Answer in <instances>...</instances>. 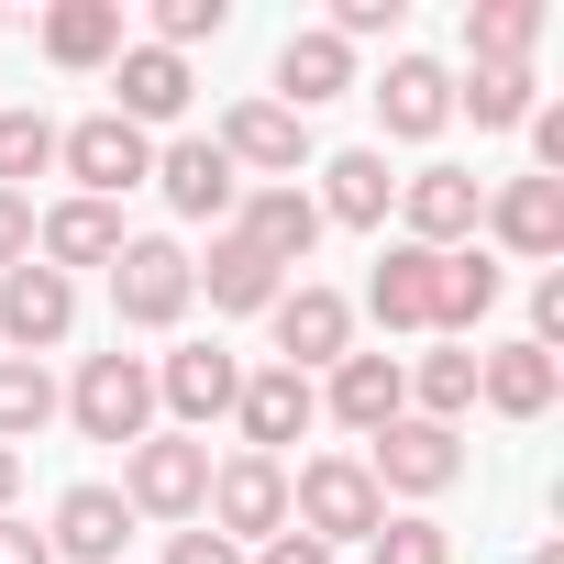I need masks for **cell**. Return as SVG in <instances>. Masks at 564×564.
Segmentation results:
<instances>
[{
    "label": "cell",
    "instance_id": "cb8c5ba5",
    "mask_svg": "<svg viewBox=\"0 0 564 564\" xmlns=\"http://www.w3.org/2000/svg\"><path fill=\"white\" fill-rule=\"evenodd\" d=\"M34 254L67 276V265H111L122 254V210L111 199H56L45 221H34Z\"/></svg>",
    "mask_w": 564,
    "mask_h": 564
},
{
    "label": "cell",
    "instance_id": "484cf974",
    "mask_svg": "<svg viewBox=\"0 0 564 564\" xmlns=\"http://www.w3.org/2000/svg\"><path fill=\"white\" fill-rule=\"evenodd\" d=\"M188 289H210V311H276L289 276H276L243 232H210V265H188Z\"/></svg>",
    "mask_w": 564,
    "mask_h": 564
},
{
    "label": "cell",
    "instance_id": "4316f807",
    "mask_svg": "<svg viewBox=\"0 0 564 564\" xmlns=\"http://www.w3.org/2000/svg\"><path fill=\"white\" fill-rule=\"evenodd\" d=\"M45 56L56 67H111L122 56V0H56L45 12Z\"/></svg>",
    "mask_w": 564,
    "mask_h": 564
},
{
    "label": "cell",
    "instance_id": "603a6c76",
    "mask_svg": "<svg viewBox=\"0 0 564 564\" xmlns=\"http://www.w3.org/2000/svg\"><path fill=\"white\" fill-rule=\"evenodd\" d=\"M388 199H399L388 155H377V144H344V155L322 166V199H311V210H322V221H355V232H377V221H388Z\"/></svg>",
    "mask_w": 564,
    "mask_h": 564
},
{
    "label": "cell",
    "instance_id": "8d00e7d4",
    "mask_svg": "<svg viewBox=\"0 0 564 564\" xmlns=\"http://www.w3.org/2000/svg\"><path fill=\"white\" fill-rule=\"evenodd\" d=\"M34 254V199H12V188H0V276H12Z\"/></svg>",
    "mask_w": 564,
    "mask_h": 564
},
{
    "label": "cell",
    "instance_id": "8992f818",
    "mask_svg": "<svg viewBox=\"0 0 564 564\" xmlns=\"http://www.w3.org/2000/svg\"><path fill=\"white\" fill-rule=\"evenodd\" d=\"M199 520L243 553V542H276L289 531V465H265V454H232V465H210V498H199Z\"/></svg>",
    "mask_w": 564,
    "mask_h": 564
},
{
    "label": "cell",
    "instance_id": "4dcf8cb0",
    "mask_svg": "<svg viewBox=\"0 0 564 564\" xmlns=\"http://www.w3.org/2000/svg\"><path fill=\"white\" fill-rule=\"evenodd\" d=\"M45 421H56V377H45L34 355H0V443L23 454V443H34Z\"/></svg>",
    "mask_w": 564,
    "mask_h": 564
},
{
    "label": "cell",
    "instance_id": "1f68e13d",
    "mask_svg": "<svg viewBox=\"0 0 564 564\" xmlns=\"http://www.w3.org/2000/svg\"><path fill=\"white\" fill-rule=\"evenodd\" d=\"M410 399H421V421H443V432H454V421L476 410V355H465V344L421 355V366H410Z\"/></svg>",
    "mask_w": 564,
    "mask_h": 564
},
{
    "label": "cell",
    "instance_id": "d6a6232c",
    "mask_svg": "<svg viewBox=\"0 0 564 564\" xmlns=\"http://www.w3.org/2000/svg\"><path fill=\"white\" fill-rule=\"evenodd\" d=\"M45 166H56V122H45V111H0V188L23 199Z\"/></svg>",
    "mask_w": 564,
    "mask_h": 564
},
{
    "label": "cell",
    "instance_id": "6da1fadb",
    "mask_svg": "<svg viewBox=\"0 0 564 564\" xmlns=\"http://www.w3.org/2000/svg\"><path fill=\"white\" fill-rule=\"evenodd\" d=\"M289 520H300L322 553H344V542H366V531L388 520V498H377L366 454H311V465L289 476Z\"/></svg>",
    "mask_w": 564,
    "mask_h": 564
},
{
    "label": "cell",
    "instance_id": "4fadbf2b",
    "mask_svg": "<svg viewBox=\"0 0 564 564\" xmlns=\"http://www.w3.org/2000/svg\"><path fill=\"white\" fill-rule=\"evenodd\" d=\"M155 188H166L177 221H232V199H243V177H232V155H221L210 133H177V144L155 155Z\"/></svg>",
    "mask_w": 564,
    "mask_h": 564
},
{
    "label": "cell",
    "instance_id": "836d02e7",
    "mask_svg": "<svg viewBox=\"0 0 564 564\" xmlns=\"http://www.w3.org/2000/svg\"><path fill=\"white\" fill-rule=\"evenodd\" d=\"M366 564H454V531L421 520V509H410V520H377V531H366Z\"/></svg>",
    "mask_w": 564,
    "mask_h": 564
},
{
    "label": "cell",
    "instance_id": "74e56055",
    "mask_svg": "<svg viewBox=\"0 0 564 564\" xmlns=\"http://www.w3.org/2000/svg\"><path fill=\"white\" fill-rule=\"evenodd\" d=\"M531 344H542V355L564 344V265H553V276H542V289H531Z\"/></svg>",
    "mask_w": 564,
    "mask_h": 564
},
{
    "label": "cell",
    "instance_id": "5b68a950",
    "mask_svg": "<svg viewBox=\"0 0 564 564\" xmlns=\"http://www.w3.org/2000/svg\"><path fill=\"white\" fill-rule=\"evenodd\" d=\"M366 476H377V498H443L454 476H465V443L443 432V421H421V410H399L377 443H366Z\"/></svg>",
    "mask_w": 564,
    "mask_h": 564
},
{
    "label": "cell",
    "instance_id": "d4e9b609",
    "mask_svg": "<svg viewBox=\"0 0 564 564\" xmlns=\"http://www.w3.org/2000/svg\"><path fill=\"white\" fill-rule=\"evenodd\" d=\"M122 531H133L122 487H67V498H56V531H45V553H78V564H122Z\"/></svg>",
    "mask_w": 564,
    "mask_h": 564
},
{
    "label": "cell",
    "instance_id": "d590c367",
    "mask_svg": "<svg viewBox=\"0 0 564 564\" xmlns=\"http://www.w3.org/2000/svg\"><path fill=\"white\" fill-rule=\"evenodd\" d=\"M322 34H344V45H366V34H399V0H344V12H333Z\"/></svg>",
    "mask_w": 564,
    "mask_h": 564
},
{
    "label": "cell",
    "instance_id": "e575fe53",
    "mask_svg": "<svg viewBox=\"0 0 564 564\" xmlns=\"http://www.w3.org/2000/svg\"><path fill=\"white\" fill-rule=\"evenodd\" d=\"M221 23H232V0H155V45H166V56H188V45L221 34Z\"/></svg>",
    "mask_w": 564,
    "mask_h": 564
},
{
    "label": "cell",
    "instance_id": "ffe728a7",
    "mask_svg": "<svg viewBox=\"0 0 564 564\" xmlns=\"http://www.w3.org/2000/svg\"><path fill=\"white\" fill-rule=\"evenodd\" d=\"M322 410H333L344 432H366V443H377V432L410 410V377H399V355H344V366H333V388H322Z\"/></svg>",
    "mask_w": 564,
    "mask_h": 564
},
{
    "label": "cell",
    "instance_id": "f1b7e54d",
    "mask_svg": "<svg viewBox=\"0 0 564 564\" xmlns=\"http://www.w3.org/2000/svg\"><path fill=\"white\" fill-rule=\"evenodd\" d=\"M487 311H498V254L454 243V254H443V300H432V333H476Z\"/></svg>",
    "mask_w": 564,
    "mask_h": 564
},
{
    "label": "cell",
    "instance_id": "44dd1931",
    "mask_svg": "<svg viewBox=\"0 0 564 564\" xmlns=\"http://www.w3.org/2000/svg\"><path fill=\"white\" fill-rule=\"evenodd\" d=\"M432 300H443V254L388 243V254H377V276H366V311H377L388 333H432Z\"/></svg>",
    "mask_w": 564,
    "mask_h": 564
},
{
    "label": "cell",
    "instance_id": "9a60e30c",
    "mask_svg": "<svg viewBox=\"0 0 564 564\" xmlns=\"http://www.w3.org/2000/svg\"><path fill=\"white\" fill-rule=\"evenodd\" d=\"M344 89H355V45H344V34H322V23H311V34L276 45V89H265L276 111H300V122H311V111H322V100H344Z\"/></svg>",
    "mask_w": 564,
    "mask_h": 564
},
{
    "label": "cell",
    "instance_id": "7a4b0ae2",
    "mask_svg": "<svg viewBox=\"0 0 564 564\" xmlns=\"http://www.w3.org/2000/svg\"><path fill=\"white\" fill-rule=\"evenodd\" d=\"M56 410H67L89 443H122V454H133V443L155 432V366L111 344V355H89V366H78V388H67Z\"/></svg>",
    "mask_w": 564,
    "mask_h": 564
},
{
    "label": "cell",
    "instance_id": "e0dca14e",
    "mask_svg": "<svg viewBox=\"0 0 564 564\" xmlns=\"http://www.w3.org/2000/svg\"><path fill=\"white\" fill-rule=\"evenodd\" d=\"M366 100H377V122H388L399 144H432V133L454 122V78H443L432 56H388V78H377Z\"/></svg>",
    "mask_w": 564,
    "mask_h": 564
},
{
    "label": "cell",
    "instance_id": "277c9868",
    "mask_svg": "<svg viewBox=\"0 0 564 564\" xmlns=\"http://www.w3.org/2000/svg\"><path fill=\"white\" fill-rule=\"evenodd\" d=\"M188 300H199V289H188V243H166V232H122V254H111V311H122L133 333H166Z\"/></svg>",
    "mask_w": 564,
    "mask_h": 564
},
{
    "label": "cell",
    "instance_id": "52a82bcc",
    "mask_svg": "<svg viewBox=\"0 0 564 564\" xmlns=\"http://www.w3.org/2000/svg\"><path fill=\"white\" fill-rule=\"evenodd\" d=\"M56 166L78 177V199H122V188H144V177H155V144H144L122 111H89V122H67V133H56Z\"/></svg>",
    "mask_w": 564,
    "mask_h": 564
},
{
    "label": "cell",
    "instance_id": "ab89813d",
    "mask_svg": "<svg viewBox=\"0 0 564 564\" xmlns=\"http://www.w3.org/2000/svg\"><path fill=\"white\" fill-rule=\"evenodd\" d=\"M166 564H243V553H232L221 531H177V542H166Z\"/></svg>",
    "mask_w": 564,
    "mask_h": 564
},
{
    "label": "cell",
    "instance_id": "b9f144b4",
    "mask_svg": "<svg viewBox=\"0 0 564 564\" xmlns=\"http://www.w3.org/2000/svg\"><path fill=\"white\" fill-rule=\"evenodd\" d=\"M12 487H23V454H12V443H0V509H12Z\"/></svg>",
    "mask_w": 564,
    "mask_h": 564
},
{
    "label": "cell",
    "instance_id": "f35d334b",
    "mask_svg": "<svg viewBox=\"0 0 564 564\" xmlns=\"http://www.w3.org/2000/svg\"><path fill=\"white\" fill-rule=\"evenodd\" d=\"M0 564H56V553H45V531H34V520L0 509Z\"/></svg>",
    "mask_w": 564,
    "mask_h": 564
},
{
    "label": "cell",
    "instance_id": "7402d4cb",
    "mask_svg": "<svg viewBox=\"0 0 564 564\" xmlns=\"http://www.w3.org/2000/svg\"><path fill=\"white\" fill-rule=\"evenodd\" d=\"M553 388H564V366H553L542 344H498V355H476V399H487L498 421H542Z\"/></svg>",
    "mask_w": 564,
    "mask_h": 564
},
{
    "label": "cell",
    "instance_id": "3957f363",
    "mask_svg": "<svg viewBox=\"0 0 564 564\" xmlns=\"http://www.w3.org/2000/svg\"><path fill=\"white\" fill-rule=\"evenodd\" d=\"M199 498H210V443L144 432V443L122 454V509H133V520H199Z\"/></svg>",
    "mask_w": 564,
    "mask_h": 564
},
{
    "label": "cell",
    "instance_id": "2e32d148",
    "mask_svg": "<svg viewBox=\"0 0 564 564\" xmlns=\"http://www.w3.org/2000/svg\"><path fill=\"white\" fill-rule=\"evenodd\" d=\"M111 111H122L133 133L177 122V111H188V56H166V45H122V56H111Z\"/></svg>",
    "mask_w": 564,
    "mask_h": 564
},
{
    "label": "cell",
    "instance_id": "83f0119b",
    "mask_svg": "<svg viewBox=\"0 0 564 564\" xmlns=\"http://www.w3.org/2000/svg\"><path fill=\"white\" fill-rule=\"evenodd\" d=\"M531 45H542V0H476L465 12V56L476 67H531Z\"/></svg>",
    "mask_w": 564,
    "mask_h": 564
},
{
    "label": "cell",
    "instance_id": "7bdbcfd3",
    "mask_svg": "<svg viewBox=\"0 0 564 564\" xmlns=\"http://www.w3.org/2000/svg\"><path fill=\"white\" fill-rule=\"evenodd\" d=\"M531 564H564V542H542V553H531Z\"/></svg>",
    "mask_w": 564,
    "mask_h": 564
},
{
    "label": "cell",
    "instance_id": "8fae6325",
    "mask_svg": "<svg viewBox=\"0 0 564 564\" xmlns=\"http://www.w3.org/2000/svg\"><path fill=\"white\" fill-rule=\"evenodd\" d=\"M476 210H487L476 166H421V177H399V221H410L421 254H454V243L476 232Z\"/></svg>",
    "mask_w": 564,
    "mask_h": 564
},
{
    "label": "cell",
    "instance_id": "f546056e",
    "mask_svg": "<svg viewBox=\"0 0 564 564\" xmlns=\"http://www.w3.org/2000/svg\"><path fill=\"white\" fill-rule=\"evenodd\" d=\"M454 111H476V133H509V122L542 111V78H531V67H476V78L454 89Z\"/></svg>",
    "mask_w": 564,
    "mask_h": 564
},
{
    "label": "cell",
    "instance_id": "60d3db41",
    "mask_svg": "<svg viewBox=\"0 0 564 564\" xmlns=\"http://www.w3.org/2000/svg\"><path fill=\"white\" fill-rule=\"evenodd\" d=\"M254 564H333L311 531H276V542H254Z\"/></svg>",
    "mask_w": 564,
    "mask_h": 564
},
{
    "label": "cell",
    "instance_id": "ba28073f",
    "mask_svg": "<svg viewBox=\"0 0 564 564\" xmlns=\"http://www.w3.org/2000/svg\"><path fill=\"white\" fill-rule=\"evenodd\" d=\"M67 322H78V276H56L45 254H23L12 276H0V344H12V355H56L67 344Z\"/></svg>",
    "mask_w": 564,
    "mask_h": 564
},
{
    "label": "cell",
    "instance_id": "5bb4252c",
    "mask_svg": "<svg viewBox=\"0 0 564 564\" xmlns=\"http://www.w3.org/2000/svg\"><path fill=\"white\" fill-rule=\"evenodd\" d=\"M232 421H243V454H289L311 421H322V388L311 377H289V366H265V377H243V399H232Z\"/></svg>",
    "mask_w": 564,
    "mask_h": 564
},
{
    "label": "cell",
    "instance_id": "ac0fdd59",
    "mask_svg": "<svg viewBox=\"0 0 564 564\" xmlns=\"http://www.w3.org/2000/svg\"><path fill=\"white\" fill-rule=\"evenodd\" d=\"M476 221H487V232H498L509 254L553 265V254H564V177H509V188H498V199H487Z\"/></svg>",
    "mask_w": 564,
    "mask_h": 564
},
{
    "label": "cell",
    "instance_id": "9c48e42d",
    "mask_svg": "<svg viewBox=\"0 0 564 564\" xmlns=\"http://www.w3.org/2000/svg\"><path fill=\"white\" fill-rule=\"evenodd\" d=\"M265 322H276V366H289V377L355 355V300H344V289H311V276H300V289H276Z\"/></svg>",
    "mask_w": 564,
    "mask_h": 564
},
{
    "label": "cell",
    "instance_id": "30bf717a",
    "mask_svg": "<svg viewBox=\"0 0 564 564\" xmlns=\"http://www.w3.org/2000/svg\"><path fill=\"white\" fill-rule=\"evenodd\" d=\"M210 144H221L232 166H254L265 188H289V177L311 166V122H300V111H276V100H232Z\"/></svg>",
    "mask_w": 564,
    "mask_h": 564
},
{
    "label": "cell",
    "instance_id": "7c38bea8",
    "mask_svg": "<svg viewBox=\"0 0 564 564\" xmlns=\"http://www.w3.org/2000/svg\"><path fill=\"white\" fill-rule=\"evenodd\" d=\"M221 232H243V243H254L276 276H289V265H311V243H322V210H311V188L289 177V188H243Z\"/></svg>",
    "mask_w": 564,
    "mask_h": 564
},
{
    "label": "cell",
    "instance_id": "d6986e66",
    "mask_svg": "<svg viewBox=\"0 0 564 564\" xmlns=\"http://www.w3.org/2000/svg\"><path fill=\"white\" fill-rule=\"evenodd\" d=\"M155 399L177 410V432H199V421H221V410L243 399V366H232L221 344H177V355L155 366Z\"/></svg>",
    "mask_w": 564,
    "mask_h": 564
}]
</instances>
